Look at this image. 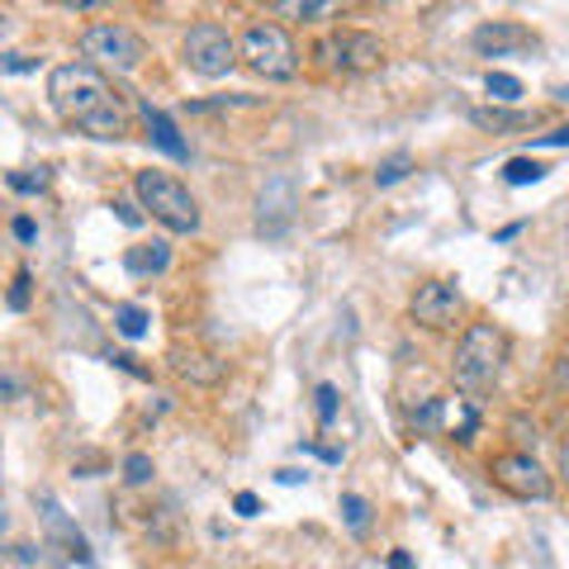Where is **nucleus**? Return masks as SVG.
<instances>
[{"mask_svg":"<svg viewBox=\"0 0 569 569\" xmlns=\"http://www.w3.org/2000/svg\"><path fill=\"white\" fill-rule=\"evenodd\" d=\"M123 479H129V485H148L152 479V456H142V451L123 456Z\"/></svg>","mask_w":569,"mask_h":569,"instance_id":"23","label":"nucleus"},{"mask_svg":"<svg viewBox=\"0 0 569 569\" xmlns=\"http://www.w3.org/2000/svg\"><path fill=\"white\" fill-rule=\"evenodd\" d=\"M276 14H290V20H328V14H337V6H328V0H276Z\"/></svg>","mask_w":569,"mask_h":569,"instance_id":"16","label":"nucleus"},{"mask_svg":"<svg viewBox=\"0 0 569 569\" xmlns=\"http://www.w3.org/2000/svg\"><path fill=\"white\" fill-rule=\"evenodd\" d=\"M489 475H493V485L498 489H508L512 498H550V475H546V466L531 451H503V456H493L489 460Z\"/></svg>","mask_w":569,"mask_h":569,"instance_id":"8","label":"nucleus"},{"mask_svg":"<svg viewBox=\"0 0 569 569\" xmlns=\"http://www.w3.org/2000/svg\"><path fill=\"white\" fill-rule=\"evenodd\" d=\"M508 361V337L498 323H470L456 342V361H451V380L466 395H485V389L498 385Z\"/></svg>","mask_w":569,"mask_h":569,"instance_id":"2","label":"nucleus"},{"mask_svg":"<svg viewBox=\"0 0 569 569\" xmlns=\"http://www.w3.org/2000/svg\"><path fill=\"white\" fill-rule=\"evenodd\" d=\"M413 422L422 427V432H432V427L441 422V399H427V408H422V413H418Z\"/></svg>","mask_w":569,"mask_h":569,"instance_id":"29","label":"nucleus"},{"mask_svg":"<svg viewBox=\"0 0 569 569\" xmlns=\"http://www.w3.org/2000/svg\"><path fill=\"white\" fill-rule=\"evenodd\" d=\"M475 432H479V413H475V408H466V422H460L456 441H475Z\"/></svg>","mask_w":569,"mask_h":569,"instance_id":"33","label":"nucleus"},{"mask_svg":"<svg viewBox=\"0 0 569 569\" xmlns=\"http://www.w3.org/2000/svg\"><path fill=\"white\" fill-rule=\"evenodd\" d=\"M342 518H347L351 531H366L370 527V503L361 493H342Z\"/></svg>","mask_w":569,"mask_h":569,"instance_id":"22","label":"nucleus"},{"mask_svg":"<svg viewBox=\"0 0 569 569\" xmlns=\"http://www.w3.org/2000/svg\"><path fill=\"white\" fill-rule=\"evenodd\" d=\"M537 148H569V123H560V129H550L537 138Z\"/></svg>","mask_w":569,"mask_h":569,"instance_id":"31","label":"nucleus"},{"mask_svg":"<svg viewBox=\"0 0 569 569\" xmlns=\"http://www.w3.org/2000/svg\"><path fill=\"white\" fill-rule=\"evenodd\" d=\"M6 186L14 194H43L48 190V171L43 167L39 171H6Z\"/></svg>","mask_w":569,"mask_h":569,"instance_id":"21","label":"nucleus"},{"mask_svg":"<svg viewBox=\"0 0 569 569\" xmlns=\"http://www.w3.org/2000/svg\"><path fill=\"white\" fill-rule=\"evenodd\" d=\"M233 508H238V518H257V512H261V498H257V493H238Z\"/></svg>","mask_w":569,"mask_h":569,"instance_id":"32","label":"nucleus"},{"mask_svg":"<svg viewBox=\"0 0 569 569\" xmlns=\"http://www.w3.org/2000/svg\"><path fill=\"white\" fill-rule=\"evenodd\" d=\"M546 162H537V157H512V162H503V181L508 186H537L546 181Z\"/></svg>","mask_w":569,"mask_h":569,"instance_id":"17","label":"nucleus"},{"mask_svg":"<svg viewBox=\"0 0 569 569\" xmlns=\"http://www.w3.org/2000/svg\"><path fill=\"white\" fill-rule=\"evenodd\" d=\"M48 100L71 129L100 142H119L129 133V110L100 67L91 62H62L48 71Z\"/></svg>","mask_w":569,"mask_h":569,"instance_id":"1","label":"nucleus"},{"mask_svg":"<svg viewBox=\"0 0 569 569\" xmlns=\"http://www.w3.org/2000/svg\"><path fill=\"white\" fill-rule=\"evenodd\" d=\"M295 213H299V186H295V176H271V181L257 190V238L280 242L284 233H290Z\"/></svg>","mask_w":569,"mask_h":569,"instance_id":"9","label":"nucleus"},{"mask_svg":"<svg viewBox=\"0 0 569 569\" xmlns=\"http://www.w3.org/2000/svg\"><path fill=\"white\" fill-rule=\"evenodd\" d=\"M313 408H318V422H332L337 418V385H318L313 389Z\"/></svg>","mask_w":569,"mask_h":569,"instance_id":"25","label":"nucleus"},{"mask_svg":"<svg viewBox=\"0 0 569 569\" xmlns=\"http://www.w3.org/2000/svg\"><path fill=\"white\" fill-rule=\"evenodd\" d=\"M186 62L190 71H200V77H228L238 62V43H233V33H228L219 20H200V24H190L186 33Z\"/></svg>","mask_w":569,"mask_h":569,"instance_id":"7","label":"nucleus"},{"mask_svg":"<svg viewBox=\"0 0 569 569\" xmlns=\"http://www.w3.org/2000/svg\"><path fill=\"white\" fill-rule=\"evenodd\" d=\"M518 233H522V223H508V228H498V242H512Z\"/></svg>","mask_w":569,"mask_h":569,"instance_id":"39","label":"nucleus"},{"mask_svg":"<svg viewBox=\"0 0 569 569\" xmlns=\"http://www.w3.org/2000/svg\"><path fill=\"white\" fill-rule=\"evenodd\" d=\"M313 58L332 71H376L385 62V43L370 29H337L328 39H318Z\"/></svg>","mask_w":569,"mask_h":569,"instance_id":"6","label":"nucleus"},{"mask_svg":"<svg viewBox=\"0 0 569 569\" xmlns=\"http://www.w3.org/2000/svg\"><path fill=\"white\" fill-rule=\"evenodd\" d=\"M133 190H138V204L148 209L167 233H181V238L200 233V204H194V194L176 181L171 171H138Z\"/></svg>","mask_w":569,"mask_h":569,"instance_id":"3","label":"nucleus"},{"mask_svg":"<svg viewBox=\"0 0 569 569\" xmlns=\"http://www.w3.org/2000/svg\"><path fill=\"white\" fill-rule=\"evenodd\" d=\"M556 470H560L565 489H569V441H560V451H556Z\"/></svg>","mask_w":569,"mask_h":569,"instance_id":"36","label":"nucleus"},{"mask_svg":"<svg viewBox=\"0 0 569 569\" xmlns=\"http://www.w3.org/2000/svg\"><path fill=\"white\" fill-rule=\"evenodd\" d=\"M110 366H119V370H129V376H133V380H148V370H142V366L133 361V356H129V351H110Z\"/></svg>","mask_w":569,"mask_h":569,"instance_id":"28","label":"nucleus"},{"mask_svg":"<svg viewBox=\"0 0 569 569\" xmlns=\"http://www.w3.org/2000/svg\"><path fill=\"white\" fill-rule=\"evenodd\" d=\"M238 58L266 81H290L299 71V48L280 24H252L238 43Z\"/></svg>","mask_w":569,"mask_h":569,"instance_id":"4","label":"nucleus"},{"mask_svg":"<svg viewBox=\"0 0 569 569\" xmlns=\"http://www.w3.org/2000/svg\"><path fill=\"white\" fill-rule=\"evenodd\" d=\"M167 361H171L176 376L190 380V385H219L228 376V361H219L213 351H200V347H171Z\"/></svg>","mask_w":569,"mask_h":569,"instance_id":"12","label":"nucleus"},{"mask_svg":"<svg viewBox=\"0 0 569 569\" xmlns=\"http://www.w3.org/2000/svg\"><path fill=\"white\" fill-rule=\"evenodd\" d=\"M276 479H280V485H305V470H276Z\"/></svg>","mask_w":569,"mask_h":569,"instance_id":"37","label":"nucleus"},{"mask_svg":"<svg viewBox=\"0 0 569 569\" xmlns=\"http://www.w3.org/2000/svg\"><path fill=\"white\" fill-rule=\"evenodd\" d=\"M14 395H20V380L6 376V380H0V399H14Z\"/></svg>","mask_w":569,"mask_h":569,"instance_id":"38","label":"nucleus"},{"mask_svg":"<svg viewBox=\"0 0 569 569\" xmlns=\"http://www.w3.org/2000/svg\"><path fill=\"white\" fill-rule=\"evenodd\" d=\"M385 569H418V565H413V556H408V550H389Z\"/></svg>","mask_w":569,"mask_h":569,"instance_id":"34","label":"nucleus"},{"mask_svg":"<svg viewBox=\"0 0 569 569\" xmlns=\"http://www.w3.org/2000/svg\"><path fill=\"white\" fill-rule=\"evenodd\" d=\"M10 233H14V238H20V242H33V238H39V223H33V219H29V213H20V219H14V223H10Z\"/></svg>","mask_w":569,"mask_h":569,"instance_id":"30","label":"nucleus"},{"mask_svg":"<svg viewBox=\"0 0 569 569\" xmlns=\"http://www.w3.org/2000/svg\"><path fill=\"white\" fill-rule=\"evenodd\" d=\"M114 209H119V219L129 223V228H138V223H142V213H138V209H133L129 200H114Z\"/></svg>","mask_w":569,"mask_h":569,"instance_id":"35","label":"nucleus"},{"mask_svg":"<svg viewBox=\"0 0 569 569\" xmlns=\"http://www.w3.org/2000/svg\"><path fill=\"white\" fill-rule=\"evenodd\" d=\"M0 71H39L29 52H0Z\"/></svg>","mask_w":569,"mask_h":569,"instance_id":"26","label":"nucleus"},{"mask_svg":"<svg viewBox=\"0 0 569 569\" xmlns=\"http://www.w3.org/2000/svg\"><path fill=\"white\" fill-rule=\"evenodd\" d=\"M142 129H148V142H152V148H157V152H167L171 162H186V157H190L186 138H181V129L171 123V114L152 110V104H142Z\"/></svg>","mask_w":569,"mask_h":569,"instance_id":"14","label":"nucleus"},{"mask_svg":"<svg viewBox=\"0 0 569 569\" xmlns=\"http://www.w3.org/2000/svg\"><path fill=\"white\" fill-rule=\"evenodd\" d=\"M550 380H556V389H569V342L560 347V356H556V366H550Z\"/></svg>","mask_w":569,"mask_h":569,"instance_id":"27","label":"nucleus"},{"mask_svg":"<svg viewBox=\"0 0 569 569\" xmlns=\"http://www.w3.org/2000/svg\"><path fill=\"white\" fill-rule=\"evenodd\" d=\"M408 171H413V157H408V152H395V157H385V162L376 167V186H380V190H385V186H399Z\"/></svg>","mask_w":569,"mask_h":569,"instance_id":"19","label":"nucleus"},{"mask_svg":"<svg viewBox=\"0 0 569 569\" xmlns=\"http://www.w3.org/2000/svg\"><path fill=\"white\" fill-rule=\"evenodd\" d=\"M81 52L91 58V67H114V71H138L148 62V43H142V33H133L129 24H91L81 33Z\"/></svg>","mask_w":569,"mask_h":569,"instance_id":"5","label":"nucleus"},{"mask_svg":"<svg viewBox=\"0 0 569 569\" xmlns=\"http://www.w3.org/2000/svg\"><path fill=\"white\" fill-rule=\"evenodd\" d=\"M167 266H171V247L162 238H152V242L129 247V252H123V271H129V276H162Z\"/></svg>","mask_w":569,"mask_h":569,"instance_id":"15","label":"nucleus"},{"mask_svg":"<svg viewBox=\"0 0 569 569\" xmlns=\"http://www.w3.org/2000/svg\"><path fill=\"white\" fill-rule=\"evenodd\" d=\"M114 328H119V337L138 342V337L148 332V309H142V305H119L114 309Z\"/></svg>","mask_w":569,"mask_h":569,"instance_id":"18","label":"nucleus"},{"mask_svg":"<svg viewBox=\"0 0 569 569\" xmlns=\"http://www.w3.org/2000/svg\"><path fill=\"white\" fill-rule=\"evenodd\" d=\"M485 91H489L498 104H512V100L522 96V81L508 77V71H489V77H485Z\"/></svg>","mask_w":569,"mask_h":569,"instance_id":"20","label":"nucleus"},{"mask_svg":"<svg viewBox=\"0 0 569 569\" xmlns=\"http://www.w3.org/2000/svg\"><path fill=\"white\" fill-rule=\"evenodd\" d=\"M29 284H33V276H29L24 266H20V271H14V284H10V295H6V305H10L14 313H24V309H29Z\"/></svg>","mask_w":569,"mask_h":569,"instance_id":"24","label":"nucleus"},{"mask_svg":"<svg viewBox=\"0 0 569 569\" xmlns=\"http://www.w3.org/2000/svg\"><path fill=\"white\" fill-rule=\"evenodd\" d=\"M466 313V295L456 290L451 280H427L408 299V318L427 332H441V328H456V318Z\"/></svg>","mask_w":569,"mask_h":569,"instance_id":"10","label":"nucleus"},{"mask_svg":"<svg viewBox=\"0 0 569 569\" xmlns=\"http://www.w3.org/2000/svg\"><path fill=\"white\" fill-rule=\"evenodd\" d=\"M537 119H541L537 110H512V104H479V110H470L475 129H485V133H493V138H503V133H527Z\"/></svg>","mask_w":569,"mask_h":569,"instance_id":"13","label":"nucleus"},{"mask_svg":"<svg viewBox=\"0 0 569 569\" xmlns=\"http://www.w3.org/2000/svg\"><path fill=\"white\" fill-rule=\"evenodd\" d=\"M470 48L479 58H512V52H537L541 39L518 20H489L470 33Z\"/></svg>","mask_w":569,"mask_h":569,"instance_id":"11","label":"nucleus"}]
</instances>
